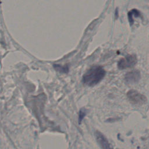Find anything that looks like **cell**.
Segmentation results:
<instances>
[{"mask_svg": "<svg viewBox=\"0 0 149 149\" xmlns=\"http://www.w3.org/2000/svg\"><path fill=\"white\" fill-rule=\"evenodd\" d=\"M105 70L100 66H94L88 69L83 76V82L88 86L98 84L105 76Z\"/></svg>", "mask_w": 149, "mask_h": 149, "instance_id": "obj_1", "label": "cell"}, {"mask_svg": "<svg viewBox=\"0 0 149 149\" xmlns=\"http://www.w3.org/2000/svg\"><path fill=\"white\" fill-rule=\"evenodd\" d=\"M127 96L130 102L134 105H141L147 102V98L144 95L134 90L129 91L127 93Z\"/></svg>", "mask_w": 149, "mask_h": 149, "instance_id": "obj_2", "label": "cell"}, {"mask_svg": "<svg viewBox=\"0 0 149 149\" xmlns=\"http://www.w3.org/2000/svg\"><path fill=\"white\" fill-rule=\"evenodd\" d=\"M137 62V59L135 55H128L119 60L118 66L120 69H125L133 66Z\"/></svg>", "mask_w": 149, "mask_h": 149, "instance_id": "obj_3", "label": "cell"}, {"mask_svg": "<svg viewBox=\"0 0 149 149\" xmlns=\"http://www.w3.org/2000/svg\"><path fill=\"white\" fill-rule=\"evenodd\" d=\"M140 79V73L139 70H134L128 72L125 77V79L126 83L129 84H134L139 81Z\"/></svg>", "mask_w": 149, "mask_h": 149, "instance_id": "obj_4", "label": "cell"}, {"mask_svg": "<svg viewBox=\"0 0 149 149\" xmlns=\"http://www.w3.org/2000/svg\"><path fill=\"white\" fill-rule=\"evenodd\" d=\"M96 139L98 143L99 144L100 146L102 148H110L112 147L110 146V144L107 140V139L104 137V136L100 132H97L96 134Z\"/></svg>", "mask_w": 149, "mask_h": 149, "instance_id": "obj_5", "label": "cell"}, {"mask_svg": "<svg viewBox=\"0 0 149 149\" xmlns=\"http://www.w3.org/2000/svg\"><path fill=\"white\" fill-rule=\"evenodd\" d=\"M86 114V110L83 108L81 109L80 111V112H79V123L81 122V121L83 120V119L84 118V117L85 116Z\"/></svg>", "mask_w": 149, "mask_h": 149, "instance_id": "obj_6", "label": "cell"}]
</instances>
